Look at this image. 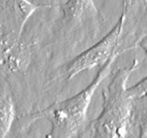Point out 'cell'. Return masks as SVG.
Returning <instances> with one entry per match:
<instances>
[{"instance_id": "3", "label": "cell", "mask_w": 147, "mask_h": 138, "mask_svg": "<svg viewBox=\"0 0 147 138\" xmlns=\"http://www.w3.org/2000/svg\"><path fill=\"white\" fill-rule=\"evenodd\" d=\"M128 7L127 3L124 2L121 17L116 25L108 32L107 35H105L98 43L86 49L66 64L63 72L64 79L71 80L81 72L93 69L96 66H102L119 50V41L123 31Z\"/></svg>"}, {"instance_id": "9", "label": "cell", "mask_w": 147, "mask_h": 138, "mask_svg": "<svg viewBox=\"0 0 147 138\" xmlns=\"http://www.w3.org/2000/svg\"><path fill=\"white\" fill-rule=\"evenodd\" d=\"M139 45H140V47L144 50V52L146 57H147V34L144 37H142V38L140 40Z\"/></svg>"}, {"instance_id": "10", "label": "cell", "mask_w": 147, "mask_h": 138, "mask_svg": "<svg viewBox=\"0 0 147 138\" xmlns=\"http://www.w3.org/2000/svg\"><path fill=\"white\" fill-rule=\"evenodd\" d=\"M133 1H134V0H125V2L127 3L128 6H130V5H131Z\"/></svg>"}, {"instance_id": "1", "label": "cell", "mask_w": 147, "mask_h": 138, "mask_svg": "<svg viewBox=\"0 0 147 138\" xmlns=\"http://www.w3.org/2000/svg\"><path fill=\"white\" fill-rule=\"evenodd\" d=\"M138 58L128 66L117 68L102 91L101 112L89 125L94 138H127L132 122L133 100L128 94V81L139 67Z\"/></svg>"}, {"instance_id": "5", "label": "cell", "mask_w": 147, "mask_h": 138, "mask_svg": "<svg viewBox=\"0 0 147 138\" xmlns=\"http://www.w3.org/2000/svg\"><path fill=\"white\" fill-rule=\"evenodd\" d=\"M16 118L15 103L7 89H0V138H6Z\"/></svg>"}, {"instance_id": "2", "label": "cell", "mask_w": 147, "mask_h": 138, "mask_svg": "<svg viewBox=\"0 0 147 138\" xmlns=\"http://www.w3.org/2000/svg\"><path fill=\"white\" fill-rule=\"evenodd\" d=\"M119 53V50H117L100 67L94 79L84 89L34 114L36 118L46 119L50 122L49 138H73L80 131L86 121L92 98L101 82L111 72L110 69Z\"/></svg>"}, {"instance_id": "7", "label": "cell", "mask_w": 147, "mask_h": 138, "mask_svg": "<svg viewBox=\"0 0 147 138\" xmlns=\"http://www.w3.org/2000/svg\"><path fill=\"white\" fill-rule=\"evenodd\" d=\"M137 138H147V106L139 123V135Z\"/></svg>"}, {"instance_id": "8", "label": "cell", "mask_w": 147, "mask_h": 138, "mask_svg": "<svg viewBox=\"0 0 147 138\" xmlns=\"http://www.w3.org/2000/svg\"><path fill=\"white\" fill-rule=\"evenodd\" d=\"M78 138H94V135H93V132H92V129L90 127V125L87 126L85 131L81 133V135H79Z\"/></svg>"}, {"instance_id": "6", "label": "cell", "mask_w": 147, "mask_h": 138, "mask_svg": "<svg viewBox=\"0 0 147 138\" xmlns=\"http://www.w3.org/2000/svg\"><path fill=\"white\" fill-rule=\"evenodd\" d=\"M128 94L132 99L147 97V76L141 79L135 85L128 87Z\"/></svg>"}, {"instance_id": "4", "label": "cell", "mask_w": 147, "mask_h": 138, "mask_svg": "<svg viewBox=\"0 0 147 138\" xmlns=\"http://www.w3.org/2000/svg\"><path fill=\"white\" fill-rule=\"evenodd\" d=\"M63 15L67 20H85L98 17V10L94 0H68L63 7Z\"/></svg>"}]
</instances>
